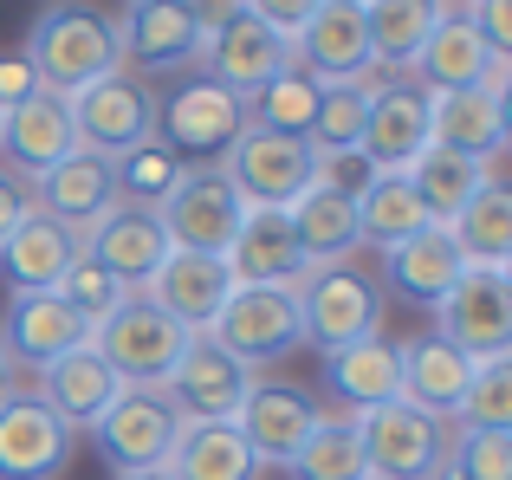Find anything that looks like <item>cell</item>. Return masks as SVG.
I'll use <instances>...</instances> for the list:
<instances>
[{
    "label": "cell",
    "mask_w": 512,
    "mask_h": 480,
    "mask_svg": "<svg viewBox=\"0 0 512 480\" xmlns=\"http://www.w3.org/2000/svg\"><path fill=\"white\" fill-rule=\"evenodd\" d=\"M20 59L33 65L39 91H59V98H72V91L98 85V78H111V72H124L117 20L98 13V7H85V0H59V7L39 13Z\"/></svg>",
    "instance_id": "1"
},
{
    "label": "cell",
    "mask_w": 512,
    "mask_h": 480,
    "mask_svg": "<svg viewBox=\"0 0 512 480\" xmlns=\"http://www.w3.org/2000/svg\"><path fill=\"white\" fill-rule=\"evenodd\" d=\"M357 435H363V474L370 480H435L454 448V422L428 416V409L402 403V396L363 409Z\"/></svg>",
    "instance_id": "2"
},
{
    "label": "cell",
    "mask_w": 512,
    "mask_h": 480,
    "mask_svg": "<svg viewBox=\"0 0 512 480\" xmlns=\"http://www.w3.org/2000/svg\"><path fill=\"white\" fill-rule=\"evenodd\" d=\"M201 338H214L234 364H247V370L279 364V357H292L305 344L299 286H234Z\"/></svg>",
    "instance_id": "3"
},
{
    "label": "cell",
    "mask_w": 512,
    "mask_h": 480,
    "mask_svg": "<svg viewBox=\"0 0 512 480\" xmlns=\"http://www.w3.org/2000/svg\"><path fill=\"white\" fill-rule=\"evenodd\" d=\"M299 318H305V338L331 357L344 344L376 338V325H383V286L357 266V253L331 260V266H312L299 279Z\"/></svg>",
    "instance_id": "4"
},
{
    "label": "cell",
    "mask_w": 512,
    "mask_h": 480,
    "mask_svg": "<svg viewBox=\"0 0 512 480\" xmlns=\"http://www.w3.org/2000/svg\"><path fill=\"white\" fill-rule=\"evenodd\" d=\"M214 169H221L227 189L240 195V208H292L305 189H312L318 156H312L305 137H279V130L247 124L234 143H227V156Z\"/></svg>",
    "instance_id": "5"
},
{
    "label": "cell",
    "mask_w": 512,
    "mask_h": 480,
    "mask_svg": "<svg viewBox=\"0 0 512 480\" xmlns=\"http://www.w3.org/2000/svg\"><path fill=\"white\" fill-rule=\"evenodd\" d=\"M435 338H448L467 364L512 357V273L506 266H467L435 305Z\"/></svg>",
    "instance_id": "6"
},
{
    "label": "cell",
    "mask_w": 512,
    "mask_h": 480,
    "mask_svg": "<svg viewBox=\"0 0 512 480\" xmlns=\"http://www.w3.org/2000/svg\"><path fill=\"white\" fill-rule=\"evenodd\" d=\"M182 344H188V331L175 325L169 312H156L143 292H130V299L91 331V351L124 377V390H163V377L175 370Z\"/></svg>",
    "instance_id": "7"
},
{
    "label": "cell",
    "mask_w": 512,
    "mask_h": 480,
    "mask_svg": "<svg viewBox=\"0 0 512 480\" xmlns=\"http://www.w3.org/2000/svg\"><path fill=\"white\" fill-rule=\"evenodd\" d=\"M240 130H247V104H240L234 91H221L208 72L182 78V85L156 104V137H163L182 163H195V169L221 163L227 143H234Z\"/></svg>",
    "instance_id": "8"
},
{
    "label": "cell",
    "mask_w": 512,
    "mask_h": 480,
    "mask_svg": "<svg viewBox=\"0 0 512 480\" xmlns=\"http://www.w3.org/2000/svg\"><path fill=\"white\" fill-rule=\"evenodd\" d=\"M214 20L221 13L201 7V0H130L124 20H117V46L143 72H175V65H195L208 52Z\"/></svg>",
    "instance_id": "9"
},
{
    "label": "cell",
    "mask_w": 512,
    "mask_h": 480,
    "mask_svg": "<svg viewBox=\"0 0 512 480\" xmlns=\"http://www.w3.org/2000/svg\"><path fill=\"white\" fill-rule=\"evenodd\" d=\"M72 130H78V150H91V156H124V150H137L143 137H156V98H150V85H143L137 72H111V78H98V85H85V91H72Z\"/></svg>",
    "instance_id": "10"
},
{
    "label": "cell",
    "mask_w": 512,
    "mask_h": 480,
    "mask_svg": "<svg viewBox=\"0 0 512 480\" xmlns=\"http://www.w3.org/2000/svg\"><path fill=\"white\" fill-rule=\"evenodd\" d=\"M175 429H182V416L169 409L163 390H124L91 422V442L111 461V474H163L169 448H175Z\"/></svg>",
    "instance_id": "11"
},
{
    "label": "cell",
    "mask_w": 512,
    "mask_h": 480,
    "mask_svg": "<svg viewBox=\"0 0 512 480\" xmlns=\"http://www.w3.org/2000/svg\"><path fill=\"white\" fill-rule=\"evenodd\" d=\"M201 65H208V78L221 91H234L240 104H253L279 72H292V39H279L273 26H260L253 13L227 7L221 20H214V33H208Z\"/></svg>",
    "instance_id": "12"
},
{
    "label": "cell",
    "mask_w": 512,
    "mask_h": 480,
    "mask_svg": "<svg viewBox=\"0 0 512 480\" xmlns=\"http://www.w3.org/2000/svg\"><path fill=\"white\" fill-rule=\"evenodd\" d=\"M428 143H435V98H428L415 78H389V85L370 98L357 156L376 169V176H402Z\"/></svg>",
    "instance_id": "13"
},
{
    "label": "cell",
    "mask_w": 512,
    "mask_h": 480,
    "mask_svg": "<svg viewBox=\"0 0 512 480\" xmlns=\"http://www.w3.org/2000/svg\"><path fill=\"white\" fill-rule=\"evenodd\" d=\"M253 383L260 377H253L247 364H234L214 338H188L182 357H175V370L163 377V396L182 422H234Z\"/></svg>",
    "instance_id": "14"
},
{
    "label": "cell",
    "mask_w": 512,
    "mask_h": 480,
    "mask_svg": "<svg viewBox=\"0 0 512 480\" xmlns=\"http://www.w3.org/2000/svg\"><path fill=\"white\" fill-rule=\"evenodd\" d=\"M240 215H247V208H240L234 189H227L221 169H182V182L169 189V202L156 208V221H163L175 253H214V260L227 253Z\"/></svg>",
    "instance_id": "15"
},
{
    "label": "cell",
    "mask_w": 512,
    "mask_h": 480,
    "mask_svg": "<svg viewBox=\"0 0 512 480\" xmlns=\"http://www.w3.org/2000/svg\"><path fill=\"white\" fill-rule=\"evenodd\" d=\"M72 461V429L33 390L0 396V480H52Z\"/></svg>",
    "instance_id": "16"
},
{
    "label": "cell",
    "mask_w": 512,
    "mask_h": 480,
    "mask_svg": "<svg viewBox=\"0 0 512 480\" xmlns=\"http://www.w3.org/2000/svg\"><path fill=\"white\" fill-rule=\"evenodd\" d=\"M78 344H91V325L59 292H13L7 312H0V351H7V364L46 370L65 351H78Z\"/></svg>",
    "instance_id": "17"
},
{
    "label": "cell",
    "mask_w": 512,
    "mask_h": 480,
    "mask_svg": "<svg viewBox=\"0 0 512 480\" xmlns=\"http://www.w3.org/2000/svg\"><path fill=\"white\" fill-rule=\"evenodd\" d=\"M72 150H78V130H72V104H65L59 91H33L26 104L0 111V156L13 163L20 182H39Z\"/></svg>",
    "instance_id": "18"
},
{
    "label": "cell",
    "mask_w": 512,
    "mask_h": 480,
    "mask_svg": "<svg viewBox=\"0 0 512 480\" xmlns=\"http://www.w3.org/2000/svg\"><path fill=\"white\" fill-rule=\"evenodd\" d=\"M78 253H85L91 266H104L117 286L143 292L156 279V266H163L175 247H169L163 221H156L150 208H111L91 234H78Z\"/></svg>",
    "instance_id": "19"
},
{
    "label": "cell",
    "mask_w": 512,
    "mask_h": 480,
    "mask_svg": "<svg viewBox=\"0 0 512 480\" xmlns=\"http://www.w3.org/2000/svg\"><path fill=\"white\" fill-rule=\"evenodd\" d=\"M292 65L318 85L370 72V33H363V7L357 0H318V13L299 26L292 39Z\"/></svg>",
    "instance_id": "20"
},
{
    "label": "cell",
    "mask_w": 512,
    "mask_h": 480,
    "mask_svg": "<svg viewBox=\"0 0 512 480\" xmlns=\"http://www.w3.org/2000/svg\"><path fill=\"white\" fill-rule=\"evenodd\" d=\"M221 266L234 273V286H299L312 266H305L299 240L286 228V208H247L234 240H227Z\"/></svg>",
    "instance_id": "21"
},
{
    "label": "cell",
    "mask_w": 512,
    "mask_h": 480,
    "mask_svg": "<svg viewBox=\"0 0 512 480\" xmlns=\"http://www.w3.org/2000/svg\"><path fill=\"white\" fill-rule=\"evenodd\" d=\"M312 422H318V403L305 390H292V383H253L240 416H234V429H240V442L253 448V461L292 468V455H299L305 435H312Z\"/></svg>",
    "instance_id": "22"
},
{
    "label": "cell",
    "mask_w": 512,
    "mask_h": 480,
    "mask_svg": "<svg viewBox=\"0 0 512 480\" xmlns=\"http://www.w3.org/2000/svg\"><path fill=\"white\" fill-rule=\"evenodd\" d=\"M227 292H234V273H227L214 253H169V260L156 266V279L143 286V299H150L156 312H169L188 338H201V331L214 325V312L227 305Z\"/></svg>",
    "instance_id": "23"
},
{
    "label": "cell",
    "mask_w": 512,
    "mask_h": 480,
    "mask_svg": "<svg viewBox=\"0 0 512 480\" xmlns=\"http://www.w3.org/2000/svg\"><path fill=\"white\" fill-rule=\"evenodd\" d=\"M33 396H39V403H46L72 435H78V429L91 435V422H98L104 409L124 396V377H117V370L104 364L91 344H78V351H65L59 364L39 370V390H33Z\"/></svg>",
    "instance_id": "24"
},
{
    "label": "cell",
    "mask_w": 512,
    "mask_h": 480,
    "mask_svg": "<svg viewBox=\"0 0 512 480\" xmlns=\"http://www.w3.org/2000/svg\"><path fill=\"white\" fill-rule=\"evenodd\" d=\"M33 208L52 221H65L72 234H91L104 215L117 208V182H111V156H91V150H72L59 169H46L33 189Z\"/></svg>",
    "instance_id": "25"
},
{
    "label": "cell",
    "mask_w": 512,
    "mask_h": 480,
    "mask_svg": "<svg viewBox=\"0 0 512 480\" xmlns=\"http://www.w3.org/2000/svg\"><path fill=\"white\" fill-rule=\"evenodd\" d=\"M493 59L500 52H487V39L467 26V13L454 7L448 20L428 33V46L415 52V65H409V78L428 91V98H441V91H467V85H480V78L493 72Z\"/></svg>",
    "instance_id": "26"
},
{
    "label": "cell",
    "mask_w": 512,
    "mask_h": 480,
    "mask_svg": "<svg viewBox=\"0 0 512 480\" xmlns=\"http://www.w3.org/2000/svg\"><path fill=\"white\" fill-rule=\"evenodd\" d=\"M383 273H389V286H396L402 299H415V305L435 312L441 292L467 273V260H461V247H454V234L441 228V221H428L422 234H409L402 247L383 253Z\"/></svg>",
    "instance_id": "27"
},
{
    "label": "cell",
    "mask_w": 512,
    "mask_h": 480,
    "mask_svg": "<svg viewBox=\"0 0 512 480\" xmlns=\"http://www.w3.org/2000/svg\"><path fill=\"white\" fill-rule=\"evenodd\" d=\"M448 0H370L363 7V33H370V65L389 78H402L415 65V52L428 46L441 20H448Z\"/></svg>",
    "instance_id": "28"
},
{
    "label": "cell",
    "mask_w": 512,
    "mask_h": 480,
    "mask_svg": "<svg viewBox=\"0 0 512 480\" xmlns=\"http://www.w3.org/2000/svg\"><path fill=\"white\" fill-rule=\"evenodd\" d=\"M435 143L474 163H500L506 156V98L467 85V91H441L435 98Z\"/></svg>",
    "instance_id": "29"
},
{
    "label": "cell",
    "mask_w": 512,
    "mask_h": 480,
    "mask_svg": "<svg viewBox=\"0 0 512 480\" xmlns=\"http://www.w3.org/2000/svg\"><path fill=\"white\" fill-rule=\"evenodd\" d=\"M72 260H78V234L65 228V221L39 215V208L7 234V247H0V266H7L13 292H52Z\"/></svg>",
    "instance_id": "30"
},
{
    "label": "cell",
    "mask_w": 512,
    "mask_h": 480,
    "mask_svg": "<svg viewBox=\"0 0 512 480\" xmlns=\"http://www.w3.org/2000/svg\"><path fill=\"white\" fill-rule=\"evenodd\" d=\"M325 377L350 403V416H363V409H376V403H396L402 396V344H389L383 331L363 338V344H344V351L325 357Z\"/></svg>",
    "instance_id": "31"
},
{
    "label": "cell",
    "mask_w": 512,
    "mask_h": 480,
    "mask_svg": "<svg viewBox=\"0 0 512 480\" xmlns=\"http://www.w3.org/2000/svg\"><path fill=\"white\" fill-rule=\"evenodd\" d=\"M467 377H474V364H467L448 338H435V331L415 338V344H402V403L428 409V416H454Z\"/></svg>",
    "instance_id": "32"
},
{
    "label": "cell",
    "mask_w": 512,
    "mask_h": 480,
    "mask_svg": "<svg viewBox=\"0 0 512 480\" xmlns=\"http://www.w3.org/2000/svg\"><path fill=\"white\" fill-rule=\"evenodd\" d=\"M253 448L240 442L234 422H182L169 448V480H253Z\"/></svg>",
    "instance_id": "33"
},
{
    "label": "cell",
    "mask_w": 512,
    "mask_h": 480,
    "mask_svg": "<svg viewBox=\"0 0 512 480\" xmlns=\"http://www.w3.org/2000/svg\"><path fill=\"white\" fill-rule=\"evenodd\" d=\"M286 228L292 240H299V253H305V266H331V260H350V253L363 247L357 240V202H344V195H331V189H305L299 202L286 208Z\"/></svg>",
    "instance_id": "34"
},
{
    "label": "cell",
    "mask_w": 512,
    "mask_h": 480,
    "mask_svg": "<svg viewBox=\"0 0 512 480\" xmlns=\"http://www.w3.org/2000/svg\"><path fill=\"white\" fill-rule=\"evenodd\" d=\"M448 234L467 266H512V189L500 182V169L467 195V208L448 221Z\"/></svg>",
    "instance_id": "35"
},
{
    "label": "cell",
    "mask_w": 512,
    "mask_h": 480,
    "mask_svg": "<svg viewBox=\"0 0 512 480\" xmlns=\"http://www.w3.org/2000/svg\"><path fill=\"white\" fill-rule=\"evenodd\" d=\"M389 85V72H357V78H338V85H318V111H312V156H338V150H357L363 137V117H370V98Z\"/></svg>",
    "instance_id": "36"
},
{
    "label": "cell",
    "mask_w": 512,
    "mask_h": 480,
    "mask_svg": "<svg viewBox=\"0 0 512 480\" xmlns=\"http://www.w3.org/2000/svg\"><path fill=\"white\" fill-rule=\"evenodd\" d=\"M493 169H500V163H474V156H454V150H441V143H428V150L415 156L402 176H409V189L422 195L428 221H441V228H448V221L467 208V195H474Z\"/></svg>",
    "instance_id": "37"
},
{
    "label": "cell",
    "mask_w": 512,
    "mask_h": 480,
    "mask_svg": "<svg viewBox=\"0 0 512 480\" xmlns=\"http://www.w3.org/2000/svg\"><path fill=\"white\" fill-rule=\"evenodd\" d=\"M422 228H428V208H422V195L409 189V176H376L370 189L357 195V240H370V247L389 253Z\"/></svg>",
    "instance_id": "38"
},
{
    "label": "cell",
    "mask_w": 512,
    "mask_h": 480,
    "mask_svg": "<svg viewBox=\"0 0 512 480\" xmlns=\"http://www.w3.org/2000/svg\"><path fill=\"white\" fill-rule=\"evenodd\" d=\"M182 169H188V163H182V156L169 150L163 137H143L137 150H124V156L111 163V182H117V208H150V215H156V208L169 202V189L182 182Z\"/></svg>",
    "instance_id": "39"
},
{
    "label": "cell",
    "mask_w": 512,
    "mask_h": 480,
    "mask_svg": "<svg viewBox=\"0 0 512 480\" xmlns=\"http://www.w3.org/2000/svg\"><path fill=\"white\" fill-rule=\"evenodd\" d=\"M292 480H370L363 474V435L357 416H318L305 448L292 455Z\"/></svg>",
    "instance_id": "40"
},
{
    "label": "cell",
    "mask_w": 512,
    "mask_h": 480,
    "mask_svg": "<svg viewBox=\"0 0 512 480\" xmlns=\"http://www.w3.org/2000/svg\"><path fill=\"white\" fill-rule=\"evenodd\" d=\"M312 111H318V78H305L299 65H292V72H279L273 85L247 104V124L279 130V137H305V130H312Z\"/></svg>",
    "instance_id": "41"
},
{
    "label": "cell",
    "mask_w": 512,
    "mask_h": 480,
    "mask_svg": "<svg viewBox=\"0 0 512 480\" xmlns=\"http://www.w3.org/2000/svg\"><path fill=\"white\" fill-rule=\"evenodd\" d=\"M454 422H461V429H506L512 435V357H487V364H474Z\"/></svg>",
    "instance_id": "42"
},
{
    "label": "cell",
    "mask_w": 512,
    "mask_h": 480,
    "mask_svg": "<svg viewBox=\"0 0 512 480\" xmlns=\"http://www.w3.org/2000/svg\"><path fill=\"white\" fill-rule=\"evenodd\" d=\"M448 480H512V435L506 429H454Z\"/></svg>",
    "instance_id": "43"
},
{
    "label": "cell",
    "mask_w": 512,
    "mask_h": 480,
    "mask_svg": "<svg viewBox=\"0 0 512 480\" xmlns=\"http://www.w3.org/2000/svg\"><path fill=\"white\" fill-rule=\"evenodd\" d=\"M52 292H59V299H65V305H72V312H78V318H85V325H91V331H98V325H104V318H111V312H117V305H124V299H130V286H117V279H111V273H104V266H91V260H85V253H78V260H72V266H65V279H59V286H52Z\"/></svg>",
    "instance_id": "44"
},
{
    "label": "cell",
    "mask_w": 512,
    "mask_h": 480,
    "mask_svg": "<svg viewBox=\"0 0 512 480\" xmlns=\"http://www.w3.org/2000/svg\"><path fill=\"white\" fill-rule=\"evenodd\" d=\"M312 182H318V189H331V195H344V202H357V195L376 182V169L363 163L357 150H338V156H318V176Z\"/></svg>",
    "instance_id": "45"
},
{
    "label": "cell",
    "mask_w": 512,
    "mask_h": 480,
    "mask_svg": "<svg viewBox=\"0 0 512 480\" xmlns=\"http://www.w3.org/2000/svg\"><path fill=\"white\" fill-rule=\"evenodd\" d=\"M461 13H467V26L487 39V52L512 59V0H461Z\"/></svg>",
    "instance_id": "46"
},
{
    "label": "cell",
    "mask_w": 512,
    "mask_h": 480,
    "mask_svg": "<svg viewBox=\"0 0 512 480\" xmlns=\"http://www.w3.org/2000/svg\"><path fill=\"white\" fill-rule=\"evenodd\" d=\"M240 13H253L260 26H273L279 39H299V26L318 13V0H240Z\"/></svg>",
    "instance_id": "47"
},
{
    "label": "cell",
    "mask_w": 512,
    "mask_h": 480,
    "mask_svg": "<svg viewBox=\"0 0 512 480\" xmlns=\"http://www.w3.org/2000/svg\"><path fill=\"white\" fill-rule=\"evenodd\" d=\"M26 215H33V189H26L13 169H0V247H7V234L20 228Z\"/></svg>",
    "instance_id": "48"
},
{
    "label": "cell",
    "mask_w": 512,
    "mask_h": 480,
    "mask_svg": "<svg viewBox=\"0 0 512 480\" xmlns=\"http://www.w3.org/2000/svg\"><path fill=\"white\" fill-rule=\"evenodd\" d=\"M33 91H39L33 65H26L20 52H7V59H0V111H13V104H26Z\"/></svg>",
    "instance_id": "49"
},
{
    "label": "cell",
    "mask_w": 512,
    "mask_h": 480,
    "mask_svg": "<svg viewBox=\"0 0 512 480\" xmlns=\"http://www.w3.org/2000/svg\"><path fill=\"white\" fill-rule=\"evenodd\" d=\"M13 390V364H7V351H0V396Z\"/></svg>",
    "instance_id": "50"
},
{
    "label": "cell",
    "mask_w": 512,
    "mask_h": 480,
    "mask_svg": "<svg viewBox=\"0 0 512 480\" xmlns=\"http://www.w3.org/2000/svg\"><path fill=\"white\" fill-rule=\"evenodd\" d=\"M117 480H169V474H117Z\"/></svg>",
    "instance_id": "51"
},
{
    "label": "cell",
    "mask_w": 512,
    "mask_h": 480,
    "mask_svg": "<svg viewBox=\"0 0 512 480\" xmlns=\"http://www.w3.org/2000/svg\"><path fill=\"white\" fill-rule=\"evenodd\" d=\"M227 7H240V0H227Z\"/></svg>",
    "instance_id": "52"
},
{
    "label": "cell",
    "mask_w": 512,
    "mask_h": 480,
    "mask_svg": "<svg viewBox=\"0 0 512 480\" xmlns=\"http://www.w3.org/2000/svg\"><path fill=\"white\" fill-rule=\"evenodd\" d=\"M357 7H370V0H357Z\"/></svg>",
    "instance_id": "53"
},
{
    "label": "cell",
    "mask_w": 512,
    "mask_h": 480,
    "mask_svg": "<svg viewBox=\"0 0 512 480\" xmlns=\"http://www.w3.org/2000/svg\"><path fill=\"white\" fill-rule=\"evenodd\" d=\"M448 7H461V0H448Z\"/></svg>",
    "instance_id": "54"
},
{
    "label": "cell",
    "mask_w": 512,
    "mask_h": 480,
    "mask_svg": "<svg viewBox=\"0 0 512 480\" xmlns=\"http://www.w3.org/2000/svg\"><path fill=\"white\" fill-rule=\"evenodd\" d=\"M435 480H448V474H435Z\"/></svg>",
    "instance_id": "55"
}]
</instances>
